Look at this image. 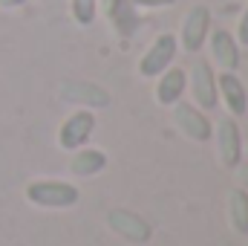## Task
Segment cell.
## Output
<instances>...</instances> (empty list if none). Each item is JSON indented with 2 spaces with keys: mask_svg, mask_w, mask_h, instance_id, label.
I'll use <instances>...</instances> for the list:
<instances>
[{
  "mask_svg": "<svg viewBox=\"0 0 248 246\" xmlns=\"http://www.w3.org/2000/svg\"><path fill=\"white\" fill-rule=\"evenodd\" d=\"M26 200L35 203V206H44V209H69L78 203L81 191L72 183H63V180H35V183L26 185Z\"/></svg>",
  "mask_w": 248,
  "mask_h": 246,
  "instance_id": "obj_1",
  "label": "cell"
},
{
  "mask_svg": "<svg viewBox=\"0 0 248 246\" xmlns=\"http://www.w3.org/2000/svg\"><path fill=\"white\" fill-rule=\"evenodd\" d=\"M187 90L193 96V105L199 110H214L219 96H217V72L211 61L205 58H193L190 70H187Z\"/></svg>",
  "mask_w": 248,
  "mask_h": 246,
  "instance_id": "obj_2",
  "label": "cell"
},
{
  "mask_svg": "<svg viewBox=\"0 0 248 246\" xmlns=\"http://www.w3.org/2000/svg\"><path fill=\"white\" fill-rule=\"evenodd\" d=\"M176 50H179L176 35H170V32L156 35L153 44H150V47L144 50V55L139 58V75H141V78H156V75H162L168 67H173Z\"/></svg>",
  "mask_w": 248,
  "mask_h": 246,
  "instance_id": "obj_3",
  "label": "cell"
},
{
  "mask_svg": "<svg viewBox=\"0 0 248 246\" xmlns=\"http://www.w3.org/2000/svg\"><path fill=\"white\" fill-rule=\"evenodd\" d=\"M208 32H211V9L202 6V3H196V6L187 9L185 18H182V29H179L176 44L185 53H199L202 44H205V38H208Z\"/></svg>",
  "mask_w": 248,
  "mask_h": 246,
  "instance_id": "obj_4",
  "label": "cell"
},
{
  "mask_svg": "<svg viewBox=\"0 0 248 246\" xmlns=\"http://www.w3.org/2000/svg\"><path fill=\"white\" fill-rule=\"evenodd\" d=\"M95 130V113L87 110V107H78L75 113H69L61 122V130H58V145L63 151H78L90 142Z\"/></svg>",
  "mask_w": 248,
  "mask_h": 246,
  "instance_id": "obj_5",
  "label": "cell"
},
{
  "mask_svg": "<svg viewBox=\"0 0 248 246\" xmlns=\"http://www.w3.org/2000/svg\"><path fill=\"white\" fill-rule=\"evenodd\" d=\"M243 133L234 116H222L217 122V157L225 168H237L243 159Z\"/></svg>",
  "mask_w": 248,
  "mask_h": 246,
  "instance_id": "obj_6",
  "label": "cell"
},
{
  "mask_svg": "<svg viewBox=\"0 0 248 246\" xmlns=\"http://www.w3.org/2000/svg\"><path fill=\"white\" fill-rule=\"evenodd\" d=\"M173 124L193 142H208L214 133V124L205 116V110H199L193 102H176L173 105Z\"/></svg>",
  "mask_w": 248,
  "mask_h": 246,
  "instance_id": "obj_7",
  "label": "cell"
},
{
  "mask_svg": "<svg viewBox=\"0 0 248 246\" xmlns=\"http://www.w3.org/2000/svg\"><path fill=\"white\" fill-rule=\"evenodd\" d=\"M107 226H110L119 238L130 241V244H147L150 235H153L150 223H147L141 214L130 211V209H110V211H107Z\"/></svg>",
  "mask_w": 248,
  "mask_h": 246,
  "instance_id": "obj_8",
  "label": "cell"
},
{
  "mask_svg": "<svg viewBox=\"0 0 248 246\" xmlns=\"http://www.w3.org/2000/svg\"><path fill=\"white\" fill-rule=\"evenodd\" d=\"M205 41H208V50H211V61L222 72H237V67H240V44L228 29H211Z\"/></svg>",
  "mask_w": 248,
  "mask_h": 246,
  "instance_id": "obj_9",
  "label": "cell"
},
{
  "mask_svg": "<svg viewBox=\"0 0 248 246\" xmlns=\"http://www.w3.org/2000/svg\"><path fill=\"white\" fill-rule=\"evenodd\" d=\"M58 93L63 102H72L78 107H110V93L93 81H63Z\"/></svg>",
  "mask_w": 248,
  "mask_h": 246,
  "instance_id": "obj_10",
  "label": "cell"
},
{
  "mask_svg": "<svg viewBox=\"0 0 248 246\" xmlns=\"http://www.w3.org/2000/svg\"><path fill=\"white\" fill-rule=\"evenodd\" d=\"M217 96L225 105L228 116H246L248 113V90L237 72H219L217 75Z\"/></svg>",
  "mask_w": 248,
  "mask_h": 246,
  "instance_id": "obj_11",
  "label": "cell"
},
{
  "mask_svg": "<svg viewBox=\"0 0 248 246\" xmlns=\"http://www.w3.org/2000/svg\"><path fill=\"white\" fill-rule=\"evenodd\" d=\"M156 102L162 107H173L176 102H182L187 90V72L179 67H168L162 75H156Z\"/></svg>",
  "mask_w": 248,
  "mask_h": 246,
  "instance_id": "obj_12",
  "label": "cell"
},
{
  "mask_svg": "<svg viewBox=\"0 0 248 246\" xmlns=\"http://www.w3.org/2000/svg\"><path fill=\"white\" fill-rule=\"evenodd\" d=\"M107 168V154L98 151V148H78L72 151V159H69V171L75 177H95Z\"/></svg>",
  "mask_w": 248,
  "mask_h": 246,
  "instance_id": "obj_13",
  "label": "cell"
},
{
  "mask_svg": "<svg viewBox=\"0 0 248 246\" xmlns=\"http://www.w3.org/2000/svg\"><path fill=\"white\" fill-rule=\"evenodd\" d=\"M228 220L237 235H248V191L246 188H231L228 191Z\"/></svg>",
  "mask_w": 248,
  "mask_h": 246,
  "instance_id": "obj_14",
  "label": "cell"
},
{
  "mask_svg": "<svg viewBox=\"0 0 248 246\" xmlns=\"http://www.w3.org/2000/svg\"><path fill=\"white\" fill-rule=\"evenodd\" d=\"M69 12L78 26H93L98 18V0H69Z\"/></svg>",
  "mask_w": 248,
  "mask_h": 246,
  "instance_id": "obj_15",
  "label": "cell"
},
{
  "mask_svg": "<svg viewBox=\"0 0 248 246\" xmlns=\"http://www.w3.org/2000/svg\"><path fill=\"white\" fill-rule=\"evenodd\" d=\"M237 44L240 47H248V3H246V9H243V15H240V23H237Z\"/></svg>",
  "mask_w": 248,
  "mask_h": 246,
  "instance_id": "obj_16",
  "label": "cell"
},
{
  "mask_svg": "<svg viewBox=\"0 0 248 246\" xmlns=\"http://www.w3.org/2000/svg\"><path fill=\"white\" fill-rule=\"evenodd\" d=\"M130 3L139 9H165V6H173L176 0H130Z\"/></svg>",
  "mask_w": 248,
  "mask_h": 246,
  "instance_id": "obj_17",
  "label": "cell"
},
{
  "mask_svg": "<svg viewBox=\"0 0 248 246\" xmlns=\"http://www.w3.org/2000/svg\"><path fill=\"white\" fill-rule=\"evenodd\" d=\"M101 3V12L107 15V18H116L119 15V9H122V3L124 0H98Z\"/></svg>",
  "mask_w": 248,
  "mask_h": 246,
  "instance_id": "obj_18",
  "label": "cell"
},
{
  "mask_svg": "<svg viewBox=\"0 0 248 246\" xmlns=\"http://www.w3.org/2000/svg\"><path fill=\"white\" fill-rule=\"evenodd\" d=\"M237 174H240V183H243V188H248V162H246V165H243V162L237 165Z\"/></svg>",
  "mask_w": 248,
  "mask_h": 246,
  "instance_id": "obj_19",
  "label": "cell"
},
{
  "mask_svg": "<svg viewBox=\"0 0 248 246\" xmlns=\"http://www.w3.org/2000/svg\"><path fill=\"white\" fill-rule=\"evenodd\" d=\"M26 0H0V9H17V6H23Z\"/></svg>",
  "mask_w": 248,
  "mask_h": 246,
  "instance_id": "obj_20",
  "label": "cell"
},
{
  "mask_svg": "<svg viewBox=\"0 0 248 246\" xmlns=\"http://www.w3.org/2000/svg\"><path fill=\"white\" fill-rule=\"evenodd\" d=\"M243 151H248V148H243Z\"/></svg>",
  "mask_w": 248,
  "mask_h": 246,
  "instance_id": "obj_21",
  "label": "cell"
}]
</instances>
